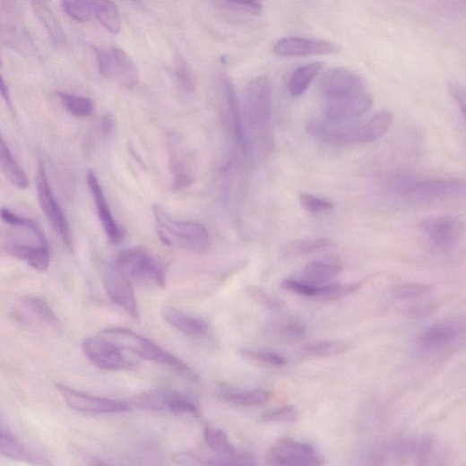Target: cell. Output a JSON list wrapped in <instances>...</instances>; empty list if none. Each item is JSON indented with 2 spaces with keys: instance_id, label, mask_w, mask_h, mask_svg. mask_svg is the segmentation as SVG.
<instances>
[{
  "instance_id": "obj_1",
  "label": "cell",
  "mask_w": 466,
  "mask_h": 466,
  "mask_svg": "<svg viewBox=\"0 0 466 466\" xmlns=\"http://www.w3.org/2000/svg\"><path fill=\"white\" fill-rule=\"evenodd\" d=\"M272 83L268 76L262 75L249 83L243 114L249 155L256 152L265 156L272 151Z\"/></svg>"
},
{
  "instance_id": "obj_2",
  "label": "cell",
  "mask_w": 466,
  "mask_h": 466,
  "mask_svg": "<svg viewBox=\"0 0 466 466\" xmlns=\"http://www.w3.org/2000/svg\"><path fill=\"white\" fill-rule=\"evenodd\" d=\"M393 121V114L383 110L366 123H335L323 119L310 123L307 130L313 137L327 144L356 145L369 143L380 139L391 128Z\"/></svg>"
},
{
  "instance_id": "obj_3",
  "label": "cell",
  "mask_w": 466,
  "mask_h": 466,
  "mask_svg": "<svg viewBox=\"0 0 466 466\" xmlns=\"http://www.w3.org/2000/svg\"><path fill=\"white\" fill-rule=\"evenodd\" d=\"M100 335L121 350L132 352L146 361L164 366L186 380L194 383L199 381L196 373L181 359L135 332L112 327L102 331Z\"/></svg>"
},
{
  "instance_id": "obj_4",
  "label": "cell",
  "mask_w": 466,
  "mask_h": 466,
  "mask_svg": "<svg viewBox=\"0 0 466 466\" xmlns=\"http://www.w3.org/2000/svg\"><path fill=\"white\" fill-rule=\"evenodd\" d=\"M152 212L157 223V235L163 245L190 252L207 251L211 244L210 235L202 223L175 219L159 205L152 206Z\"/></svg>"
},
{
  "instance_id": "obj_5",
  "label": "cell",
  "mask_w": 466,
  "mask_h": 466,
  "mask_svg": "<svg viewBox=\"0 0 466 466\" xmlns=\"http://www.w3.org/2000/svg\"><path fill=\"white\" fill-rule=\"evenodd\" d=\"M391 188L410 203L430 204L464 195V183L453 178L420 180L401 175L391 182Z\"/></svg>"
},
{
  "instance_id": "obj_6",
  "label": "cell",
  "mask_w": 466,
  "mask_h": 466,
  "mask_svg": "<svg viewBox=\"0 0 466 466\" xmlns=\"http://www.w3.org/2000/svg\"><path fill=\"white\" fill-rule=\"evenodd\" d=\"M118 266L129 278L146 286L163 288L167 279L166 264L152 255L144 246L123 251L116 259Z\"/></svg>"
},
{
  "instance_id": "obj_7",
  "label": "cell",
  "mask_w": 466,
  "mask_h": 466,
  "mask_svg": "<svg viewBox=\"0 0 466 466\" xmlns=\"http://www.w3.org/2000/svg\"><path fill=\"white\" fill-rule=\"evenodd\" d=\"M410 439H390L360 452L352 466H404L426 445Z\"/></svg>"
},
{
  "instance_id": "obj_8",
  "label": "cell",
  "mask_w": 466,
  "mask_h": 466,
  "mask_svg": "<svg viewBox=\"0 0 466 466\" xmlns=\"http://www.w3.org/2000/svg\"><path fill=\"white\" fill-rule=\"evenodd\" d=\"M36 186L39 203L43 213L56 236L61 238L70 251H73V238L69 220L52 194L46 169L42 163L39 164Z\"/></svg>"
},
{
  "instance_id": "obj_9",
  "label": "cell",
  "mask_w": 466,
  "mask_h": 466,
  "mask_svg": "<svg viewBox=\"0 0 466 466\" xmlns=\"http://www.w3.org/2000/svg\"><path fill=\"white\" fill-rule=\"evenodd\" d=\"M99 73L106 79L134 89L139 82V73L130 56L118 47L96 48Z\"/></svg>"
},
{
  "instance_id": "obj_10",
  "label": "cell",
  "mask_w": 466,
  "mask_h": 466,
  "mask_svg": "<svg viewBox=\"0 0 466 466\" xmlns=\"http://www.w3.org/2000/svg\"><path fill=\"white\" fill-rule=\"evenodd\" d=\"M271 466H323V458L311 444L291 438L277 440L270 448Z\"/></svg>"
},
{
  "instance_id": "obj_11",
  "label": "cell",
  "mask_w": 466,
  "mask_h": 466,
  "mask_svg": "<svg viewBox=\"0 0 466 466\" xmlns=\"http://www.w3.org/2000/svg\"><path fill=\"white\" fill-rule=\"evenodd\" d=\"M102 279L109 300L132 317L138 318V306L129 276L116 264L106 263L102 270Z\"/></svg>"
},
{
  "instance_id": "obj_12",
  "label": "cell",
  "mask_w": 466,
  "mask_h": 466,
  "mask_svg": "<svg viewBox=\"0 0 466 466\" xmlns=\"http://www.w3.org/2000/svg\"><path fill=\"white\" fill-rule=\"evenodd\" d=\"M82 351L88 361L100 370L115 372L134 367L120 348L100 334L87 338L83 341Z\"/></svg>"
},
{
  "instance_id": "obj_13",
  "label": "cell",
  "mask_w": 466,
  "mask_h": 466,
  "mask_svg": "<svg viewBox=\"0 0 466 466\" xmlns=\"http://www.w3.org/2000/svg\"><path fill=\"white\" fill-rule=\"evenodd\" d=\"M56 388L72 410L89 414H119L129 410V405L118 400L94 396L70 388L64 384H56Z\"/></svg>"
},
{
  "instance_id": "obj_14",
  "label": "cell",
  "mask_w": 466,
  "mask_h": 466,
  "mask_svg": "<svg viewBox=\"0 0 466 466\" xmlns=\"http://www.w3.org/2000/svg\"><path fill=\"white\" fill-rule=\"evenodd\" d=\"M320 91L326 100L330 101L367 92V85L357 73L337 67L329 70L322 77Z\"/></svg>"
},
{
  "instance_id": "obj_15",
  "label": "cell",
  "mask_w": 466,
  "mask_h": 466,
  "mask_svg": "<svg viewBox=\"0 0 466 466\" xmlns=\"http://www.w3.org/2000/svg\"><path fill=\"white\" fill-rule=\"evenodd\" d=\"M420 227L435 246L443 251L455 247L464 236V221L456 216H439L423 220Z\"/></svg>"
},
{
  "instance_id": "obj_16",
  "label": "cell",
  "mask_w": 466,
  "mask_h": 466,
  "mask_svg": "<svg viewBox=\"0 0 466 466\" xmlns=\"http://www.w3.org/2000/svg\"><path fill=\"white\" fill-rule=\"evenodd\" d=\"M464 332L463 318H447L426 330L419 337V346L427 354L440 353L457 342Z\"/></svg>"
},
{
  "instance_id": "obj_17",
  "label": "cell",
  "mask_w": 466,
  "mask_h": 466,
  "mask_svg": "<svg viewBox=\"0 0 466 466\" xmlns=\"http://www.w3.org/2000/svg\"><path fill=\"white\" fill-rule=\"evenodd\" d=\"M373 103V98L367 91L327 101L324 108L325 119L335 123H347L369 111Z\"/></svg>"
},
{
  "instance_id": "obj_18",
  "label": "cell",
  "mask_w": 466,
  "mask_h": 466,
  "mask_svg": "<svg viewBox=\"0 0 466 466\" xmlns=\"http://www.w3.org/2000/svg\"><path fill=\"white\" fill-rule=\"evenodd\" d=\"M169 168L172 173V189L183 191L196 180V167L188 151L177 141H171L169 146Z\"/></svg>"
},
{
  "instance_id": "obj_19",
  "label": "cell",
  "mask_w": 466,
  "mask_h": 466,
  "mask_svg": "<svg viewBox=\"0 0 466 466\" xmlns=\"http://www.w3.org/2000/svg\"><path fill=\"white\" fill-rule=\"evenodd\" d=\"M340 46L332 41L289 37L280 39L273 47V52L280 56H304L333 54Z\"/></svg>"
},
{
  "instance_id": "obj_20",
  "label": "cell",
  "mask_w": 466,
  "mask_h": 466,
  "mask_svg": "<svg viewBox=\"0 0 466 466\" xmlns=\"http://www.w3.org/2000/svg\"><path fill=\"white\" fill-rule=\"evenodd\" d=\"M87 182L105 235L111 244H119L124 237L123 229L115 220L99 182L92 170H89L87 173Z\"/></svg>"
},
{
  "instance_id": "obj_21",
  "label": "cell",
  "mask_w": 466,
  "mask_h": 466,
  "mask_svg": "<svg viewBox=\"0 0 466 466\" xmlns=\"http://www.w3.org/2000/svg\"><path fill=\"white\" fill-rule=\"evenodd\" d=\"M0 455L4 457L32 465L46 466L47 462L33 453L15 436L6 423L0 418Z\"/></svg>"
},
{
  "instance_id": "obj_22",
  "label": "cell",
  "mask_w": 466,
  "mask_h": 466,
  "mask_svg": "<svg viewBox=\"0 0 466 466\" xmlns=\"http://www.w3.org/2000/svg\"><path fill=\"white\" fill-rule=\"evenodd\" d=\"M221 81L223 84L229 118L231 121L233 134H235V138L237 143L242 148L243 151L247 156H249L248 145L245 132L243 112L239 105L236 87L235 85H233L232 82L229 80L228 76H222Z\"/></svg>"
},
{
  "instance_id": "obj_23",
  "label": "cell",
  "mask_w": 466,
  "mask_h": 466,
  "mask_svg": "<svg viewBox=\"0 0 466 466\" xmlns=\"http://www.w3.org/2000/svg\"><path fill=\"white\" fill-rule=\"evenodd\" d=\"M0 169L15 187L25 190L30 186L26 172L13 157L2 135H0Z\"/></svg>"
},
{
  "instance_id": "obj_24",
  "label": "cell",
  "mask_w": 466,
  "mask_h": 466,
  "mask_svg": "<svg viewBox=\"0 0 466 466\" xmlns=\"http://www.w3.org/2000/svg\"><path fill=\"white\" fill-rule=\"evenodd\" d=\"M164 320L182 332L191 336H202L207 332V323L198 317L172 307L162 312Z\"/></svg>"
},
{
  "instance_id": "obj_25",
  "label": "cell",
  "mask_w": 466,
  "mask_h": 466,
  "mask_svg": "<svg viewBox=\"0 0 466 466\" xmlns=\"http://www.w3.org/2000/svg\"><path fill=\"white\" fill-rule=\"evenodd\" d=\"M10 253L13 257L25 262L38 272H44L49 266V253L46 247L14 245L11 247Z\"/></svg>"
},
{
  "instance_id": "obj_26",
  "label": "cell",
  "mask_w": 466,
  "mask_h": 466,
  "mask_svg": "<svg viewBox=\"0 0 466 466\" xmlns=\"http://www.w3.org/2000/svg\"><path fill=\"white\" fill-rule=\"evenodd\" d=\"M321 62L312 63L297 69L288 82V92L291 97H301L323 68Z\"/></svg>"
},
{
  "instance_id": "obj_27",
  "label": "cell",
  "mask_w": 466,
  "mask_h": 466,
  "mask_svg": "<svg viewBox=\"0 0 466 466\" xmlns=\"http://www.w3.org/2000/svg\"><path fill=\"white\" fill-rule=\"evenodd\" d=\"M341 272V267L338 264L315 262L308 264L303 271V282L318 287L336 277Z\"/></svg>"
},
{
  "instance_id": "obj_28",
  "label": "cell",
  "mask_w": 466,
  "mask_h": 466,
  "mask_svg": "<svg viewBox=\"0 0 466 466\" xmlns=\"http://www.w3.org/2000/svg\"><path fill=\"white\" fill-rule=\"evenodd\" d=\"M32 8L45 26L54 45L57 47L65 44V34L52 11L43 3H32Z\"/></svg>"
},
{
  "instance_id": "obj_29",
  "label": "cell",
  "mask_w": 466,
  "mask_h": 466,
  "mask_svg": "<svg viewBox=\"0 0 466 466\" xmlns=\"http://www.w3.org/2000/svg\"><path fill=\"white\" fill-rule=\"evenodd\" d=\"M94 15L100 24L111 33H119L122 21L118 7L112 2H93Z\"/></svg>"
},
{
  "instance_id": "obj_30",
  "label": "cell",
  "mask_w": 466,
  "mask_h": 466,
  "mask_svg": "<svg viewBox=\"0 0 466 466\" xmlns=\"http://www.w3.org/2000/svg\"><path fill=\"white\" fill-rule=\"evenodd\" d=\"M333 246V242L326 238L297 240L288 244L283 249V254L288 257L304 256L325 250Z\"/></svg>"
},
{
  "instance_id": "obj_31",
  "label": "cell",
  "mask_w": 466,
  "mask_h": 466,
  "mask_svg": "<svg viewBox=\"0 0 466 466\" xmlns=\"http://www.w3.org/2000/svg\"><path fill=\"white\" fill-rule=\"evenodd\" d=\"M269 332L279 339L288 341L303 340L307 334L305 324L297 320H284L272 324Z\"/></svg>"
},
{
  "instance_id": "obj_32",
  "label": "cell",
  "mask_w": 466,
  "mask_h": 466,
  "mask_svg": "<svg viewBox=\"0 0 466 466\" xmlns=\"http://www.w3.org/2000/svg\"><path fill=\"white\" fill-rule=\"evenodd\" d=\"M350 343L341 341H324L307 345L303 352L306 356L317 358H325L340 356L349 351Z\"/></svg>"
},
{
  "instance_id": "obj_33",
  "label": "cell",
  "mask_w": 466,
  "mask_h": 466,
  "mask_svg": "<svg viewBox=\"0 0 466 466\" xmlns=\"http://www.w3.org/2000/svg\"><path fill=\"white\" fill-rule=\"evenodd\" d=\"M222 398L229 402L242 406H257L266 402L271 393L263 389H254L247 391H225L221 393Z\"/></svg>"
},
{
  "instance_id": "obj_34",
  "label": "cell",
  "mask_w": 466,
  "mask_h": 466,
  "mask_svg": "<svg viewBox=\"0 0 466 466\" xmlns=\"http://www.w3.org/2000/svg\"><path fill=\"white\" fill-rule=\"evenodd\" d=\"M0 218L12 226L27 229L32 232V235L36 237L41 246L47 248V243L44 232L39 225L33 220L20 216L7 208L0 209Z\"/></svg>"
},
{
  "instance_id": "obj_35",
  "label": "cell",
  "mask_w": 466,
  "mask_h": 466,
  "mask_svg": "<svg viewBox=\"0 0 466 466\" xmlns=\"http://www.w3.org/2000/svg\"><path fill=\"white\" fill-rule=\"evenodd\" d=\"M165 392V410L177 415L199 416V408L190 399L174 391Z\"/></svg>"
},
{
  "instance_id": "obj_36",
  "label": "cell",
  "mask_w": 466,
  "mask_h": 466,
  "mask_svg": "<svg viewBox=\"0 0 466 466\" xmlns=\"http://www.w3.org/2000/svg\"><path fill=\"white\" fill-rule=\"evenodd\" d=\"M57 96L65 108L77 118H86L94 110V104L88 98L65 92H58Z\"/></svg>"
},
{
  "instance_id": "obj_37",
  "label": "cell",
  "mask_w": 466,
  "mask_h": 466,
  "mask_svg": "<svg viewBox=\"0 0 466 466\" xmlns=\"http://www.w3.org/2000/svg\"><path fill=\"white\" fill-rule=\"evenodd\" d=\"M361 288L360 283H335L318 287L314 298L321 301H335L351 296Z\"/></svg>"
},
{
  "instance_id": "obj_38",
  "label": "cell",
  "mask_w": 466,
  "mask_h": 466,
  "mask_svg": "<svg viewBox=\"0 0 466 466\" xmlns=\"http://www.w3.org/2000/svg\"><path fill=\"white\" fill-rule=\"evenodd\" d=\"M24 307L37 319L50 326H56L58 319L51 307L44 300L28 297L22 301Z\"/></svg>"
},
{
  "instance_id": "obj_39",
  "label": "cell",
  "mask_w": 466,
  "mask_h": 466,
  "mask_svg": "<svg viewBox=\"0 0 466 466\" xmlns=\"http://www.w3.org/2000/svg\"><path fill=\"white\" fill-rule=\"evenodd\" d=\"M204 440L206 444L214 452L224 455L236 453L235 446L229 442L227 434L218 428L206 427L204 429Z\"/></svg>"
},
{
  "instance_id": "obj_40",
  "label": "cell",
  "mask_w": 466,
  "mask_h": 466,
  "mask_svg": "<svg viewBox=\"0 0 466 466\" xmlns=\"http://www.w3.org/2000/svg\"><path fill=\"white\" fill-rule=\"evenodd\" d=\"M131 403L141 410L160 411L165 410V392L150 391L134 396Z\"/></svg>"
},
{
  "instance_id": "obj_41",
  "label": "cell",
  "mask_w": 466,
  "mask_h": 466,
  "mask_svg": "<svg viewBox=\"0 0 466 466\" xmlns=\"http://www.w3.org/2000/svg\"><path fill=\"white\" fill-rule=\"evenodd\" d=\"M434 286L425 283H404L392 289L393 298L399 300H410L422 298L431 293Z\"/></svg>"
},
{
  "instance_id": "obj_42",
  "label": "cell",
  "mask_w": 466,
  "mask_h": 466,
  "mask_svg": "<svg viewBox=\"0 0 466 466\" xmlns=\"http://www.w3.org/2000/svg\"><path fill=\"white\" fill-rule=\"evenodd\" d=\"M65 13L75 22L85 23L94 14L93 2H64Z\"/></svg>"
},
{
  "instance_id": "obj_43",
  "label": "cell",
  "mask_w": 466,
  "mask_h": 466,
  "mask_svg": "<svg viewBox=\"0 0 466 466\" xmlns=\"http://www.w3.org/2000/svg\"><path fill=\"white\" fill-rule=\"evenodd\" d=\"M240 355L272 367H283L286 364L284 358L274 352L265 351V350L243 348L240 350Z\"/></svg>"
},
{
  "instance_id": "obj_44",
  "label": "cell",
  "mask_w": 466,
  "mask_h": 466,
  "mask_svg": "<svg viewBox=\"0 0 466 466\" xmlns=\"http://www.w3.org/2000/svg\"><path fill=\"white\" fill-rule=\"evenodd\" d=\"M174 65L175 74L182 88L187 92H194L196 88L195 79L185 58L180 55L175 56Z\"/></svg>"
},
{
  "instance_id": "obj_45",
  "label": "cell",
  "mask_w": 466,
  "mask_h": 466,
  "mask_svg": "<svg viewBox=\"0 0 466 466\" xmlns=\"http://www.w3.org/2000/svg\"><path fill=\"white\" fill-rule=\"evenodd\" d=\"M248 296L257 304L272 311H280L285 307L283 301L271 297L263 289L257 286H248L246 289Z\"/></svg>"
},
{
  "instance_id": "obj_46",
  "label": "cell",
  "mask_w": 466,
  "mask_h": 466,
  "mask_svg": "<svg viewBox=\"0 0 466 466\" xmlns=\"http://www.w3.org/2000/svg\"><path fill=\"white\" fill-rule=\"evenodd\" d=\"M207 466H257L248 454H228L222 457L207 459Z\"/></svg>"
},
{
  "instance_id": "obj_47",
  "label": "cell",
  "mask_w": 466,
  "mask_h": 466,
  "mask_svg": "<svg viewBox=\"0 0 466 466\" xmlns=\"http://www.w3.org/2000/svg\"><path fill=\"white\" fill-rule=\"evenodd\" d=\"M299 200L303 208L312 214H321L333 208L331 201L309 194H302Z\"/></svg>"
},
{
  "instance_id": "obj_48",
  "label": "cell",
  "mask_w": 466,
  "mask_h": 466,
  "mask_svg": "<svg viewBox=\"0 0 466 466\" xmlns=\"http://www.w3.org/2000/svg\"><path fill=\"white\" fill-rule=\"evenodd\" d=\"M298 416L294 407L283 406L265 414L263 420L272 423H294L298 420Z\"/></svg>"
},
{
  "instance_id": "obj_49",
  "label": "cell",
  "mask_w": 466,
  "mask_h": 466,
  "mask_svg": "<svg viewBox=\"0 0 466 466\" xmlns=\"http://www.w3.org/2000/svg\"><path fill=\"white\" fill-rule=\"evenodd\" d=\"M317 288L293 279H285L280 282L281 289L306 298H315Z\"/></svg>"
},
{
  "instance_id": "obj_50",
  "label": "cell",
  "mask_w": 466,
  "mask_h": 466,
  "mask_svg": "<svg viewBox=\"0 0 466 466\" xmlns=\"http://www.w3.org/2000/svg\"><path fill=\"white\" fill-rule=\"evenodd\" d=\"M220 8L224 10L246 13L250 15H260L263 13V7L260 3L249 2V3H233V2H220L217 3Z\"/></svg>"
},
{
  "instance_id": "obj_51",
  "label": "cell",
  "mask_w": 466,
  "mask_h": 466,
  "mask_svg": "<svg viewBox=\"0 0 466 466\" xmlns=\"http://www.w3.org/2000/svg\"><path fill=\"white\" fill-rule=\"evenodd\" d=\"M171 460L180 466H207V459L190 452H177L172 454Z\"/></svg>"
},
{
  "instance_id": "obj_52",
  "label": "cell",
  "mask_w": 466,
  "mask_h": 466,
  "mask_svg": "<svg viewBox=\"0 0 466 466\" xmlns=\"http://www.w3.org/2000/svg\"><path fill=\"white\" fill-rule=\"evenodd\" d=\"M116 122L115 116L111 114H107L102 116L98 126L99 136L104 139L110 138L116 131Z\"/></svg>"
},
{
  "instance_id": "obj_53",
  "label": "cell",
  "mask_w": 466,
  "mask_h": 466,
  "mask_svg": "<svg viewBox=\"0 0 466 466\" xmlns=\"http://www.w3.org/2000/svg\"><path fill=\"white\" fill-rule=\"evenodd\" d=\"M448 90H449L451 96L453 98L454 101L457 103L462 115H464V109H465L464 88L458 83H450V85L448 86Z\"/></svg>"
},
{
  "instance_id": "obj_54",
  "label": "cell",
  "mask_w": 466,
  "mask_h": 466,
  "mask_svg": "<svg viewBox=\"0 0 466 466\" xmlns=\"http://www.w3.org/2000/svg\"><path fill=\"white\" fill-rule=\"evenodd\" d=\"M0 95L3 96L9 107L13 108L10 89L7 85L6 81L4 79L2 75H0Z\"/></svg>"
},
{
  "instance_id": "obj_55",
  "label": "cell",
  "mask_w": 466,
  "mask_h": 466,
  "mask_svg": "<svg viewBox=\"0 0 466 466\" xmlns=\"http://www.w3.org/2000/svg\"><path fill=\"white\" fill-rule=\"evenodd\" d=\"M86 466H110L106 462L99 458L91 459Z\"/></svg>"
},
{
  "instance_id": "obj_56",
  "label": "cell",
  "mask_w": 466,
  "mask_h": 466,
  "mask_svg": "<svg viewBox=\"0 0 466 466\" xmlns=\"http://www.w3.org/2000/svg\"><path fill=\"white\" fill-rule=\"evenodd\" d=\"M0 66H3L2 57H0Z\"/></svg>"
}]
</instances>
